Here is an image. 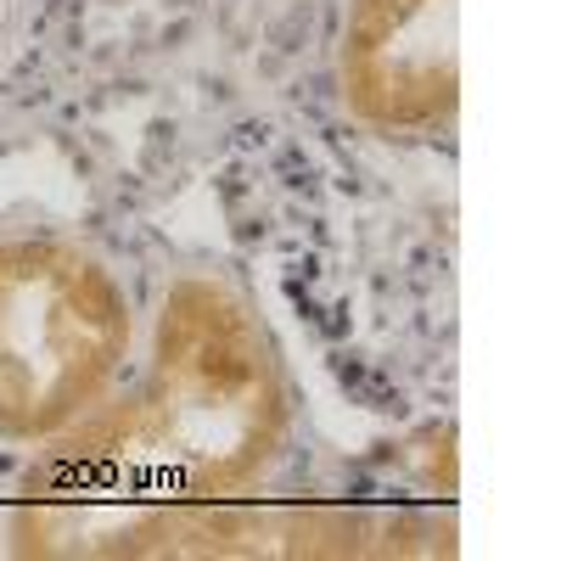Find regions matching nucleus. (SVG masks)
<instances>
[{
  "label": "nucleus",
  "instance_id": "nucleus-1",
  "mask_svg": "<svg viewBox=\"0 0 561 561\" xmlns=\"http://www.w3.org/2000/svg\"><path fill=\"white\" fill-rule=\"evenodd\" d=\"M287 438V370L253 304L214 275H180L140 388L45 438L12 511V550L113 556L147 511L259 489Z\"/></svg>",
  "mask_w": 561,
  "mask_h": 561
},
{
  "label": "nucleus",
  "instance_id": "nucleus-2",
  "mask_svg": "<svg viewBox=\"0 0 561 561\" xmlns=\"http://www.w3.org/2000/svg\"><path fill=\"white\" fill-rule=\"evenodd\" d=\"M135 348L118 275L68 237L0 242V438L45 444L90 415Z\"/></svg>",
  "mask_w": 561,
  "mask_h": 561
},
{
  "label": "nucleus",
  "instance_id": "nucleus-3",
  "mask_svg": "<svg viewBox=\"0 0 561 561\" xmlns=\"http://www.w3.org/2000/svg\"><path fill=\"white\" fill-rule=\"evenodd\" d=\"M343 102L377 135H427L460 107V0H348Z\"/></svg>",
  "mask_w": 561,
  "mask_h": 561
},
{
  "label": "nucleus",
  "instance_id": "nucleus-4",
  "mask_svg": "<svg viewBox=\"0 0 561 561\" xmlns=\"http://www.w3.org/2000/svg\"><path fill=\"white\" fill-rule=\"evenodd\" d=\"M377 523L365 511L325 505V500H259V494H225V500H185L147 511L113 556L135 561H253V556H280V561H343V556H382Z\"/></svg>",
  "mask_w": 561,
  "mask_h": 561
}]
</instances>
